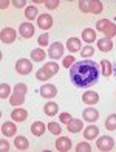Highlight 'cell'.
<instances>
[{
  "mask_svg": "<svg viewBox=\"0 0 116 152\" xmlns=\"http://www.w3.org/2000/svg\"><path fill=\"white\" fill-rule=\"evenodd\" d=\"M40 95H42V98H54V96L57 95V88L56 86L53 84H45L42 88H40Z\"/></svg>",
  "mask_w": 116,
  "mask_h": 152,
  "instance_id": "9c48e42d",
  "label": "cell"
},
{
  "mask_svg": "<svg viewBox=\"0 0 116 152\" xmlns=\"http://www.w3.org/2000/svg\"><path fill=\"white\" fill-rule=\"evenodd\" d=\"M37 25L40 30H50L53 26V17L50 14H40L37 17Z\"/></svg>",
  "mask_w": 116,
  "mask_h": 152,
  "instance_id": "ba28073f",
  "label": "cell"
},
{
  "mask_svg": "<svg viewBox=\"0 0 116 152\" xmlns=\"http://www.w3.org/2000/svg\"><path fill=\"white\" fill-rule=\"evenodd\" d=\"M42 68L45 70V73L48 75L50 78H51V76H54V75L59 72V65L56 64V62H46V64H45Z\"/></svg>",
  "mask_w": 116,
  "mask_h": 152,
  "instance_id": "cb8c5ba5",
  "label": "cell"
},
{
  "mask_svg": "<svg viewBox=\"0 0 116 152\" xmlns=\"http://www.w3.org/2000/svg\"><path fill=\"white\" fill-rule=\"evenodd\" d=\"M45 58V51L42 50V48H36V50L31 51V59L34 62H42Z\"/></svg>",
  "mask_w": 116,
  "mask_h": 152,
  "instance_id": "83f0119b",
  "label": "cell"
},
{
  "mask_svg": "<svg viewBox=\"0 0 116 152\" xmlns=\"http://www.w3.org/2000/svg\"><path fill=\"white\" fill-rule=\"evenodd\" d=\"M0 88H2V90H0V98H2V99L8 98V96H9V92H11V87H9L8 84H5V82H3V84L0 86Z\"/></svg>",
  "mask_w": 116,
  "mask_h": 152,
  "instance_id": "1f68e13d",
  "label": "cell"
},
{
  "mask_svg": "<svg viewBox=\"0 0 116 152\" xmlns=\"http://www.w3.org/2000/svg\"><path fill=\"white\" fill-rule=\"evenodd\" d=\"M82 118L85 121H88V123H94V121H98V118H99V112L96 109L88 107V109H85L82 112Z\"/></svg>",
  "mask_w": 116,
  "mask_h": 152,
  "instance_id": "8fae6325",
  "label": "cell"
},
{
  "mask_svg": "<svg viewBox=\"0 0 116 152\" xmlns=\"http://www.w3.org/2000/svg\"><path fill=\"white\" fill-rule=\"evenodd\" d=\"M74 62H76V59H74V56H67V58H64V61H62V65L65 67V68H70Z\"/></svg>",
  "mask_w": 116,
  "mask_h": 152,
  "instance_id": "e575fe53",
  "label": "cell"
},
{
  "mask_svg": "<svg viewBox=\"0 0 116 152\" xmlns=\"http://www.w3.org/2000/svg\"><path fill=\"white\" fill-rule=\"evenodd\" d=\"M12 5L16 6V8H26V2H23V0H16V2H12Z\"/></svg>",
  "mask_w": 116,
  "mask_h": 152,
  "instance_id": "60d3db41",
  "label": "cell"
},
{
  "mask_svg": "<svg viewBox=\"0 0 116 152\" xmlns=\"http://www.w3.org/2000/svg\"><path fill=\"white\" fill-rule=\"evenodd\" d=\"M99 75L101 72L98 64L87 59L74 62L70 67V72H68V76H70V81L73 82V86L79 88H87L90 86H94L99 79Z\"/></svg>",
  "mask_w": 116,
  "mask_h": 152,
  "instance_id": "6da1fadb",
  "label": "cell"
},
{
  "mask_svg": "<svg viewBox=\"0 0 116 152\" xmlns=\"http://www.w3.org/2000/svg\"><path fill=\"white\" fill-rule=\"evenodd\" d=\"M48 56L51 58V59H60L64 56V45L60 44V42H54V44H51L50 45V48H48Z\"/></svg>",
  "mask_w": 116,
  "mask_h": 152,
  "instance_id": "5b68a950",
  "label": "cell"
},
{
  "mask_svg": "<svg viewBox=\"0 0 116 152\" xmlns=\"http://www.w3.org/2000/svg\"><path fill=\"white\" fill-rule=\"evenodd\" d=\"M8 6H9V2H8V0H2V3H0V8H2V10H6Z\"/></svg>",
  "mask_w": 116,
  "mask_h": 152,
  "instance_id": "7bdbcfd3",
  "label": "cell"
},
{
  "mask_svg": "<svg viewBox=\"0 0 116 152\" xmlns=\"http://www.w3.org/2000/svg\"><path fill=\"white\" fill-rule=\"evenodd\" d=\"M73 120V116H71V113H68V112H64V113H60V121L62 123H65V124H68Z\"/></svg>",
  "mask_w": 116,
  "mask_h": 152,
  "instance_id": "f35d334b",
  "label": "cell"
},
{
  "mask_svg": "<svg viewBox=\"0 0 116 152\" xmlns=\"http://www.w3.org/2000/svg\"><path fill=\"white\" fill-rule=\"evenodd\" d=\"M99 64H101V70H102V75H104V78H108V76L112 75V72H113L112 62H110V61H107V59H102Z\"/></svg>",
  "mask_w": 116,
  "mask_h": 152,
  "instance_id": "7402d4cb",
  "label": "cell"
},
{
  "mask_svg": "<svg viewBox=\"0 0 116 152\" xmlns=\"http://www.w3.org/2000/svg\"><path fill=\"white\" fill-rule=\"evenodd\" d=\"M44 112H45V115H48V116H54L59 112V106L54 101H48L45 104V107H44Z\"/></svg>",
  "mask_w": 116,
  "mask_h": 152,
  "instance_id": "44dd1931",
  "label": "cell"
},
{
  "mask_svg": "<svg viewBox=\"0 0 116 152\" xmlns=\"http://www.w3.org/2000/svg\"><path fill=\"white\" fill-rule=\"evenodd\" d=\"M98 48L101 51H104V53H108V51H112V48H113V42H112V39L110 37H102L98 40Z\"/></svg>",
  "mask_w": 116,
  "mask_h": 152,
  "instance_id": "e0dca14e",
  "label": "cell"
},
{
  "mask_svg": "<svg viewBox=\"0 0 116 152\" xmlns=\"http://www.w3.org/2000/svg\"><path fill=\"white\" fill-rule=\"evenodd\" d=\"M56 149H57V151H62V152L70 151V149H71V140H70V138H67V137L57 138V141H56Z\"/></svg>",
  "mask_w": 116,
  "mask_h": 152,
  "instance_id": "9a60e30c",
  "label": "cell"
},
{
  "mask_svg": "<svg viewBox=\"0 0 116 152\" xmlns=\"http://www.w3.org/2000/svg\"><path fill=\"white\" fill-rule=\"evenodd\" d=\"M16 70L19 75H30L31 70H33V64L30 62V59H19L17 61V64H16Z\"/></svg>",
  "mask_w": 116,
  "mask_h": 152,
  "instance_id": "277c9868",
  "label": "cell"
},
{
  "mask_svg": "<svg viewBox=\"0 0 116 152\" xmlns=\"http://www.w3.org/2000/svg\"><path fill=\"white\" fill-rule=\"evenodd\" d=\"M82 101L85 102V104L93 106V104H96V102H99V95L96 92H93V90H88L82 95Z\"/></svg>",
  "mask_w": 116,
  "mask_h": 152,
  "instance_id": "4fadbf2b",
  "label": "cell"
},
{
  "mask_svg": "<svg viewBox=\"0 0 116 152\" xmlns=\"http://www.w3.org/2000/svg\"><path fill=\"white\" fill-rule=\"evenodd\" d=\"M46 127H48V130L53 135H59L60 132H62V127H60L57 123H54V121H50L48 124H46Z\"/></svg>",
  "mask_w": 116,
  "mask_h": 152,
  "instance_id": "f546056e",
  "label": "cell"
},
{
  "mask_svg": "<svg viewBox=\"0 0 116 152\" xmlns=\"http://www.w3.org/2000/svg\"><path fill=\"white\" fill-rule=\"evenodd\" d=\"M14 146L17 148V151H26V149H30V141L26 140V137L19 135L14 138Z\"/></svg>",
  "mask_w": 116,
  "mask_h": 152,
  "instance_id": "ac0fdd59",
  "label": "cell"
},
{
  "mask_svg": "<svg viewBox=\"0 0 116 152\" xmlns=\"http://www.w3.org/2000/svg\"><path fill=\"white\" fill-rule=\"evenodd\" d=\"M25 17L30 20H34V19H37L39 17V11H37V8L36 6H26L25 8Z\"/></svg>",
  "mask_w": 116,
  "mask_h": 152,
  "instance_id": "484cf974",
  "label": "cell"
},
{
  "mask_svg": "<svg viewBox=\"0 0 116 152\" xmlns=\"http://www.w3.org/2000/svg\"><path fill=\"white\" fill-rule=\"evenodd\" d=\"M0 149L2 151H9V143L5 140V138H2V141H0Z\"/></svg>",
  "mask_w": 116,
  "mask_h": 152,
  "instance_id": "b9f144b4",
  "label": "cell"
},
{
  "mask_svg": "<svg viewBox=\"0 0 116 152\" xmlns=\"http://www.w3.org/2000/svg\"><path fill=\"white\" fill-rule=\"evenodd\" d=\"M45 129H46V124L45 123L36 121V123H33V126H31V134L36 135V137H42L44 132H45Z\"/></svg>",
  "mask_w": 116,
  "mask_h": 152,
  "instance_id": "ffe728a7",
  "label": "cell"
},
{
  "mask_svg": "<svg viewBox=\"0 0 116 152\" xmlns=\"http://www.w3.org/2000/svg\"><path fill=\"white\" fill-rule=\"evenodd\" d=\"M80 54H82V58H91L94 54V48L91 45H85V47H82V50H80Z\"/></svg>",
  "mask_w": 116,
  "mask_h": 152,
  "instance_id": "4dcf8cb0",
  "label": "cell"
},
{
  "mask_svg": "<svg viewBox=\"0 0 116 152\" xmlns=\"http://www.w3.org/2000/svg\"><path fill=\"white\" fill-rule=\"evenodd\" d=\"M96 146H98L99 151H112L113 146H115V141L110 135H102L101 138H98Z\"/></svg>",
  "mask_w": 116,
  "mask_h": 152,
  "instance_id": "3957f363",
  "label": "cell"
},
{
  "mask_svg": "<svg viewBox=\"0 0 116 152\" xmlns=\"http://www.w3.org/2000/svg\"><path fill=\"white\" fill-rule=\"evenodd\" d=\"M102 10H104V5L98 0H91L90 2V12L91 14H101Z\"/></svg>",
  "mask_w": 116,
  "mask_h": 152,
  "instance_id": "4316f807",
  "label": "cell"
},
{
  "mask_svg": "<svg viewBox=\"0 0 116 152\" xmlns=\"http://www.w3.org/2000/svg\"><path fill=\"white\" fill-rule=\"evenodd\" d=\"M96 30L101 31L105 37H115L116 36V25L110 22L108 19H99L96 22Z\"/></svg>",
  "mask_w": 116,
  "mask_h": 152,
  "instance_id": "7a4b0ae2",
  "label": "cell"
},
{
  "mask_svg": "<svg viewBox=\"0 0 116 152\" xmlns=\"http://www.w3.org/2000/svg\"><path fill=\"white\" fill-rule=\"evenodd\" d=\"M76 151H78V152H88V151H91V146H90L87 141H82V143H78Z\"/></svg>",
  "mask_w": 116,
  "mask_h": 152,
  "instance_id": "d6a6232c",
  "label": "cell"
},
{
  "mask_svg": "<svg viewBox=\"0 0 116 152\" xmlns=\"http://www.w3.org/2000/svg\"><path fill=\"white\" fill-rule=\"evenodd\" d=\"M16 30L14 28H9V26H6V28L2 30V33H0V39H2L3 44H12L16 40Z\"/></svg>",
  "mask_w": 116,
  "mask_h": 152,
  "instance_id": "8992f818",
  "label": "cell"
},
{
  "mask_svg": "<svg viewBox=\"0 0 116 152\" xmlns=\"http://www.w3.org/2000/svg\"><path fill=\"white\" fill-rule=\"evenodd\" d=\"M45 6L48 10H56L59 6V2H57V0H48V2H45Z\"/></svg>",
  "mask_w": 116,
  "mask_h": 152,
  "instance_id": "ab89813d",
  "label": "cell"
},
{
  "mask_svg": "<svg viewBox=\"0 0 116 152\" xmlns=\"http://www.w3.org/2000/svg\"><path fill=\"white\" fill-rule=\"evenodd\" d=\"M17 132V126L14 123H11V121H5L2 124V134L5 137H14Z\"/></svg>",
  "mask_w": 116,
  "mask_h": 152,
  "instance_id": "7c38bea8",
  "label": "cell"
},
{
  "mask_svg": "<svg viewBox=\"0 0 116 152\" xmlns=\"http://www.w3.org/2000/svg\"><path fill=\"white\" fill-rule=\"evenodd\" d=\"M113 72H115V75H116V64L113 65Z\"/></svg>",
  "mask_w": 116,
  "mask_h": 152,
  "instance_id": "ee69618b",
  "label": "cell"
},
{
  "mask_svg": "<svg viewBox=\"0 0 116 152\" xmlns=\"http://www.w3.org/2000/svg\"><path fill=\"white\" fill-rule=\"evenodd\" d=\"M36 78H37L39 81H48V79H50V76L45 73L44 68H40V70H37V73H36Z\"/></svg>",
  "mask_w": 116,
  "mask_h": 152,
  "instance_id": "d590c367",
  "label": "cell"
},
{
  "mask_svg": "<svg viewBox=\"0 0 116 152\" xmlns=\"http://www.w3.org/2000/svg\"><path fill=\"white\" fill-rule=\"evenodd\" d=\"M79 10L85 14H90V2H79Z\"/></svg>",
  "mask_w": 116,
  "mask_h": 152,
  "instance_id": "8d00e7d4",
  "label": "cell"
},
{
  "mask_svg": "<svg viewBox=\"0 0 116 152\" xmlns=\"http://www.w3.org/2000/svg\"><path fill=\"white\" fill-rule=\"evenodd\" d=\"M37 42H39V45H40V47H45V45H48V34H46V33L40 34V36H39V39H37Z\"/></svg>",
  "mask_w": 116,
  "mask_h": 152,
  "instance_id": "74e56055",
  "label": "cell"
},
{
  "mask_svg": "<svg viewBox=\"0 0 116 152\" xmlns=\"http://www.w3.org/2000/svg\"><path fill=\"white\" fill-rule=\"evenodd\" d=\"M98 135H99V127L98 126H87L84 129V138H85V140L98 138Z\"/></svg>",
  "mask_w": 116,
  "mask_h": 152,
  "instance_id": "d6986e66",
  "label": "cell"
},
{
  "mask_svg": "<svg viewBox=\"0 0 116 152\" xmlns=\"http://www.w3.org/2000/svg\"><path fill=\"white\" fill-rule=\"evenodd\" d=\"M19 33H20V36L25 37V39H30L34 36V26L31 22H23L22 25L19 26Z\"/></svg>",
  "mask_w": 116,
  "mask_h": 152,
  "instance_id": "52a82bcc",
  "label": "cell"
},
{
  "mask_svg": "<svg viewBox=\"0 0 116 152\" xmlns=\"http://www.w3.org/2000/svg\"><path fill=\"white\" fill-rule=\"evenodd\" d=\"M105 129L107 130H116V113L108 115V118L105 120Z\"/></svg>",
  "mask_w": 116,
  "mask_h": 152,
  "instance_id": "f1b7e54d",
  "label": "cell"
},
{
  "mask_svg": "<svg viewBox=\"0 0 116 152\" xmlns=\"http://www.w3.org/2000/svg\"><path fill=\"white\" fill-rule=\"evenodd\" d=\"M82 39L85 40V42H88V44L94 42V40H96V31L91 30V28H85L82 31Z\"/></svg>",
  "mask_w": 116,
  "mask_h": 152,
  "instance_id": "d4e9b609",
  "label": "cell"
},
{
  "mask_svg": "<svg viewBox=\"0 0 116 152\" xmlns=\"http://www.w3.org/2000/svg\"><path fill=\"white\" fill-rule=\"evenodd\" d=\"M11 118L12 121H17V123H22L28 118V112H26L25 109H14L11 112Z\"/></svg>",
  "mask_w": 116,
  "mask_h": 152,
  "instance_id": "5bb4252c",
  "label": "cell"
},
{
  "mask_svg": "<svg viewBox=\"0 0 116 152\" xmlns=\"http://www.w3.org/2000/svg\"><path fill=\"white\" fill-rule=\"evenodd\" d=\"M67 48H68V51H73V53H76L79 50H82V44H80V39L78 37H70L67 40Z\"/></svg>",
  "mask_w": 116,
  "mask_h": 152,
  "instance_id": "2e32d148",
  "label": "cell"
},
{
  "mask_svg": "<svg viewBox=\"0 0 116 152\" xmlns=\"http://www.w3.org/2000/svg\"><path fill=\"white\" fill-rule=\"evenodd\" d=\"M25 102V95H22V93H12L11 95V98H9V104L11 106H14V107H17V106H22Z\"/></svg>",
  "mask_w": 116,
  "mask_h": 152,
  "instance_id": "603a6c76",
  "label": "cell"
},
{
  "mask_svg": "<svg viewBox=\"0 0 116 152\" xmlns=\"http://www.w3.org/2000/svg\"><path fill=\"white\" fill-rule=\"evenodd\" d=\"M26 90H28V87H26V84H23V82H19V84H16V87H14V92H16V93L25 95Z\"/></svg>",
  "mask_w": 116,
  "mask_h": 152,
  "instance_id": "836d02e7",
  "label": "cell"
},
{
  "mask_svg": "<svg viewBox=\"0 0 116 152\" xmlns=\"http://www.w3.org/2000/svg\"><path fill=\"white\" fill-rule=\"evenodd\" d=\"M67 129H68V132H71V134H78V132H80V130L84 129V123H82V120H79V118H73L70 123L67 124Z\"/></svg>",
  "mask_w": 116,
  "mask_h": 152,
  "instance_id": "30bf717a",
  "label": "cell"
}]
</instances>
